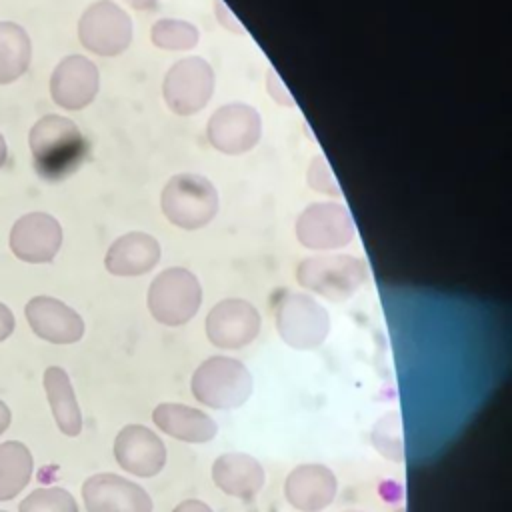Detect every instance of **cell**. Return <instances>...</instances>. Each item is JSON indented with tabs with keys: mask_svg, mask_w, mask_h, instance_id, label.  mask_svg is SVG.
Listing matches in <instances>:
<instances>
[{
	"mask_svg": "<svg viewBox=\"0 0 512 512\" xmlns=\"http://www.w3.org/2000/svg\"><path fill=\"white\" fill-rule=\"evenodd\" d=\"M160 244L146 232H128L116 238L106 256L104 266L114 276H140L150 272L160 260Z\"/></svg>",
	"mask_w": 512,
	"mask_h": 512,
	"instance_id": "18",
	"label": "cell"
},
{
	"mask_svg": "<svg viewBox=\"0 0 512 512\" xmlns=\"http://www.w3.org/2000/svg\"><path fill=\"white\" fill-rule=\"evenodd\" d=\"M124 2L136 10H154L158 4V0H124Z\"/></svg>",
	"mask_w": 512,
	"mask_h": 512,
	"instance_id": "31",
	"label": "cell"
},
{
	"mask_svg": "<svg viewBox=\"0 0 512 512\" xmlns=\"http://www.w3.org/2000/svg\"><path fill=\"white\" fill-rule=\"evenodd\" d=\"M152 420L160 432L190 444L210 442L218 432V424L206 412L178 402L158 404L152 412Z\"/></svg>",
	"mask_w": 512,
	"mask_h": 512,
	"instance_id": "20",
	"label": "cell"
},
{
	"mask_svg": "<svg viewBox=\"0 0 512 512\" xmlns=\"http://www.w3.org/2000/svg\"><path fill=\"white\" fill-rule=\"evenodd\" d=\"M212 480L224 494L250 500L262 490L266 474L254 456L244 452H226L214 460Z\"/></svg>",
	"mask_w": 512,
	"mask_h": 512,
	"instance_id": "19",
	"label": "cell"
},
{
	"mask_svg": "<svg viewBox=\"0 0 512 512\" xmlns=\"http://www.w3.org/2000/svg\"><path fill=\"white\" fill-rule=\"evenodd\" d=\"M192 396L214 410L240 408L252 394V374L236 358L210 356L192 374Z\"/></svg>",
	"mask_w": 512,
	"mask_h": 512,
	"instance_id": "2",
	"label": "cell"
},
{
	"mask_svg": "<svg viewBox=\"0 0 512 512\" xmlns=\"http://www.w3.org/2000/svg\"><path fill=\"white\" fill-rule=\"evenodd\" d=\"M12 254L28 264L52 262L62 246V226L46 212H28L10 228Z\"/></svg>",
	"mask_w": 512,
	"mask_h": 512,
	"instance_id": "10",
	"label": "cell"
},
{
	"mask_svg": "<svg viewBox=\"0 0 512 512\" xmlns=\"http://www.w3.org/2000/svg\"><path fill=\"white\" fill-rule=\"evenodd\" d=\"M370 440L378 454L392 462H402L404 460V450H402V420L398 412H388L378 418V422L372 426Z\"/></svg>",
	"mask_w": 512,
	"mask_h": 512,
	"instance_id": "24",
	"label": "cell"
},
{
	"mask_svg": "<svg viewBox=\"0 0 512 512\" xmlns=\"http://www.w3.org/2000/svg\"><path fill=\"white\" fill-rule=\"evenodd\" d=\"M260 114L248 104H228L218 108L206 126L210 144L224 154H244L260 140Z\"/></svg>",
	"mask_w": 512,
	"mask_h": 512,
	"instance_id": "13",
	"label": "cell"
},
{
	"mask_svg": "<svg viewBox=\"0 0 512 512\" xmlns=\"http://www.w3.org/2000/svg\"><path fill=\"white\" fill-rule=\"evenodd\" d=\"M114 458L128 474L152 478L160 474L166 464V446L150 428L128 424L114 438Z\"/></svg>",
	"mask_w": 512,
	"mask_h": 512,
	"instance_id": "15",
	"label": "cell"
},
{
	"mask_svg": "<svg viewBox=\"0 0 512 512\" xmlns=\"http://www.w3.org/2000/svg\"><path fill=\"white\" fill-rule=\"evenodd\" d=\"M12 422V414H10V408L6 406L4 400H0V434H4L8 430Z\"/></svg>",
	"mask_w": 512,
	"mask_h": 512,
	"instance_id": "30",
	"label": "cell"
},
{
	"mask_svg": "<svg viewBox=\"0 0 512 512\" xmlns=\"http://www.w3.org/2000/svg\"><path fill=\"white\" fill-rule=\"evenodd\" d=\"M18 512H78L74 496L58 486L36 488L20 504Z\"/></svg>",
	"mask_w": 512,
	"mask_h": 512,
	"instance_id": "26",
	"label": "cell"
},
{
	"mask_svg": "<svg viewBox=\"0 0 512 512\" xmlns=\"http://www.w3.org/2000/svg\"><path fill=\"white\" fill-rule=\"evenodd\" d=\"M258 310L240 298L220 300L206 316V336L216 348L238 350L260 332Z\"/></svg>",
	"mask_w": 512,
	"mask_h": 512,
	"instance_id": "11",
	"label": "cell"
},
{
	"mask_svg": "<svg viewBox=\"0 0 512 512\" xmlns=\"http://www.w3.org/2000/svg\"><path fill=\"white\" fill-rule=\"evenodd\" d=\"M160 206L174 226L194 230L206 226L216 216L218 192L204 176L176 174L164 186Z\"/></svg>",
	"mask_w": 512,
	"mask_h": 512,
	"instance_id": "3",
	"label": "cell"
},
{
	"mask_svg": "<svg viewBox=\"0 0 512 512\" xmlns=\"http://www.w3.org/2000/svg\"><path fill=\"white\" fill-rule=\"evenodd\" d=\"M32 42L28 32L10 20L0 22V86L12 84L28 72Z\"/></svg>",
	"mask_w": 512,
	"mask_h": 512,
	"instance_id": "22",
	"label": "cell"
},
{
	"mask_svg": "<svg viewBox=\"0 0 512 512\" xmlns=\"http://www.w3.org/2000/svg\"><path fill=\"white\" fill-rule=\"evenodd\" d=\"M276 330L296 350L318 348L330 330V316L312 296L286 294L276 304Z\"/></svg>",
	"mask_w": 512,
	"mask_h": 512,
	"instance_id": "6",
	"label": "cell"
},
{
	"mask_svg": "<svg viewBox=\"0 0 512 512\" xmlns=\"http://www.w3.org/2000/svg\"><path fill=\"white\" fill-rule=\"evenodd\" d=\"M34 458L26 444L6 440L0 444V502L18 496L32 480Z\"/></svg>",
	"mask_w": 512,
	"mask_h": 512,
	"instance_id": "23",
	"label": "cell"
},
{
	"mask_svg": "<svg viewBox=\"0 0 512 512\" xmlns=\"http://www.w3.org/2000/svg\"><path fill=\"white\" fill-rule=\"evenodd\" d=\"M6 158H8V146H6L4 136L0 134V168L6 164Z\"/></svg>",
	"mask_w": 512,
	"mask_h": 512,
	"instance_id": "32",
	"label": "cell"
},
{
	"mask_svg": "<svg viewBox=\"0 0 512 512\" xmlns=\"http://www.w3.org/2000/svg\"><path fill=\"white\" fill-rule=\"evenodd\" d=\"M172 512H212V508L202 500L190 498V500H182L180 504H176V508Z\"/></svg>",
	"mask_w": 512,
	"mask_h": 512,
	"instance_id": "29",
	"label": "cell"
},
{
	"mask_svg": "<svg viewBox=\"0 0 512 512\" xmlns=\"http://www.w3.org/2000/svg\"><path fill=\"white\" fill-rule=\"evenodd\" d=\"M398 512H404V510H398Z\"/></svg>",
	"mask_w": 512,
	"mask_h": 512,
	"instance_id": "34",
	"label": "cell"
},
{
	"mask_svg": "<svg viewBox=\"0 0 512 512\" xmlns=\"http://www.w3.org/2000/svg\"><path fill=\"white\" fill-rule=\"evenodd\" d=\"M336 490L338 480L324 464H298L284 480V496L300 512L324 510L332 504Z\"/></svg>",
	"mask_w": 512,
	"mask_h": 512,
	"instance_id": "17",
	"label": "cell"
},
{
	"mask_svg": "<svg viewBox=\"0 0 512 512\" xmlns=\"http://www.w3.org/2000/svg\"><path fill=\"white\" fill-rule=\"evenodd\" d=\"M344 512H362V510H344Z\"/></svg>",
	"mask_w": 512,
	"mask_h": 512,
	"instance_id": "33",
	"label": "cell"
},
{
	"mask_svg": "<svg viewBox=\"0 0 512 512\" xmlns=\"http://www.w3.org/2000/svg\"><path fill=\"white\" fill-rule=\"evenodd\" d=\"M152 42L164 50H190L198 44V30L190 22L164 18L152 26Z\"/></svg>",
	"mask_w": 512,
	"mask_h": 512,
	"instance_id": "25",
	"label": "cell"
},
{
	"mask_svg": "<svg viewBox=\"0 0 512 512\" xmlns=\"http://www.w3.org/2000/svg\"><path fill=\"white\" fill-rule=\"evenodd\" d=\"M308 182L318 192H324V194H330V196H338L340 194L338 182L332 176V170H330V166L326 164V160L322 156H316L312 160L310 170H308Z\"/></svg>",
	"mask_w": 512,
	"mask_h": 512,
	"instance_id": "27",
	"label": "cell"
},
{
	"mask_svg": "<svg viewBox=\"0 0 512 512\" xmlns=\"http://www.w3.org/2000/svg\"><path fill=\"white\" fill-rule=\"evenodd\" d=\"M202 302L198 278L186 268H166L148 288V310L166 326H180L192 320Z\"/></svg>",
	"mask_w": 512,
	"mask_h": 512,
	"instance_id": "5",
	"label": "cell"
},
{
	"mask_svg": "<svg viewBox=\"0 0 512 512\" xmlns=\"http://www.w3.org/2000/svg\"><path fill=\"white\" fill-rule=\"evenodd\" d=\"M100 74L92 60L80 54L64 56L50 76V96L64 110H82L98 94Z\"/></svg>",
	"mask_w": 512,
	"mask_h": 512,
	"instance_id": "14",
	"label": "cell"
},
{
	"mask_svg": "<svg viewBox=\"0 0 512 512\" xmlns=\"http://www.w3.org/2000/svg\"><path fill=\"white\" fill-rule=\"evenodd\" d=\"M82 500L86 512H152L150 494L140 484L112 472L86 478Z\"/></svg>",
	"mask_w": 512,
	"mask_h": 512,
	"instance_id": "12",
	"label": "cell"
},
{
	"mask_svg": "<svg viewBox=\"0 0 512 512\" xmlns=\"http://www.w3.org/2000/svg\"><path fill=\"white\" fill-rule=\"evenodd\" d=\"M32 332L50 344H74L84 336L82 316L52 296H34L24 306Z\"/></svg>",
	"mask_w": 512,
	"mask_h": 512,
	"instance_id": "16",
	"label": "cell"
},
{
	"mask_svg": "<svg viewBox=\"0 0 512 512\" xmlns=\"http://www.w3.org/2000/svg\"><path fill=\"white\" fill-rule=\"evenodd\" d=\"M42 384L58 430L70 438L78 436L82 432V412L68 372L60 366H48Z\"/></svg>",
	"mask_w": 512,
	"mask_h": 512,
	"instance_id": "21",
	"label": "cell"
},
{
	"mask_svg": "<svg viewBox=\"0 0 512 512\" xmlns=\"http://www.w3.org/2000/svg\"><path fill=\"white\" fill-rule=\"evenodd\" d=\"M80 44L98 56H118L132 42L130 16L110 0H98L78 20Z\"/></svg>",
	"mask_w": 512,
	"mask_h": 512,
	"instance_id": "7",
	"label": "cell"
},
{
	"mask_svg": "<svg viewBox=\"0 0 512 512\" xmlns=\"http://www.w3.org/2000/svg\"><path fill=\"white\" fill-rule=\"evenodd\" d=\"M214 90V72L202 58H184L176 62L162 84V94L168 108L188 116L202 110Z\"/></svg>",
	"mask_w": 512,
	"mask_h": 512,
	"instance_id": "8",
	"label": "cell"
},
{
	"mask_svg": "<svg viewBox=\"0 0 512 512\" xmlns=\"http://www.w3.org/2000/svg\"><path fill=\"white\" fill-rule=\"evenodd\" d=\"M0 512H6V510H0Z\"/></svg>",
	"mask_w": 512,
	"mask_h": 512,
	"instance_id": "35",
	"label": "cell"
},
{
	"mask_svg": "<svg viewBox=\"0 0 512 512\" xmlns=\"http://www.w3.org/2000/svg\"><path fill=\"white\" fill-rule=\"evenodd\" d=\"M356 234L346 206L338 202L310 204L296 222V236L302 246L312 250H332L346 246Z\"/></svg>",
	"mask_w": 512,
	"mask_h": 512,
	"instance_id": "9",
	"label": "cell"
},
{
	"mask_svg": "<svg viewBox=\"0 0 512 512\" xmlns=\"http://www.w3.org/2000/svg\"><path fill=\"white\" fill-rule=\"evenodd\" d=\"M14 326H16V320H14L12 310L4 302H0V342H4L8 336H12Z\"/></svg>",
	"mask_w": 512,
	"mask_h": 512,
	"instance_id": "28",
	"label": "cell"
},
{
	"mask_svg": "<svg viewBox=\"0 0 512 512\" xmlns=\"http://www.w3.org/2000/svg\"><path fill=\"white\" fill-rule=\"evenodd\" d=\"M296 278L300 286L332 302H342L368 280V266L362 258L346 254L312 256L300 262Z\"/></svg>",
	"mask_w": 512,
	"mask_h": 512,
	"instance_id": "4",
	"label": "cell"
},
{
	"mask_svg": "<svg viewBox=\"0 0 512 512\" xmlns=\"http://www.w3.org/2000/svg\"><path fill=\"white\" fill-rule=\"evenodd\" d=\"M32 166L38 178L56 184L72 176L88 154L80 128L66 116L46 114L28 132Z\"/></svg>",
	"mask_w": 512,
	"mask_h": 512,
	"instance_id": "1",
	"label": "cell"
}]
</instances>
